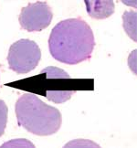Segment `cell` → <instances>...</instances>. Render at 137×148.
I'll list each match as a JSON object with an SVG mask.
<instances>
[{
    "instance_id": "6da1fadb",
    "label": "cell",
    "mask_w": 137,
    "mask_h": 148,
    "mask_svg": "<svg viewBox=\"0 0 137 148\" xmlns=\"http://www.w3.org/2000/svg\"><path fill=\"white\" fill-rule=\"evenodd\" d=\"M95 39L92 29L81 18L60 21L51 30L49 49L60 62L75 65L88 60L92 55Z\"/></svg>"
},
{
    "instance_id": "7a4b0ae2",
    "label": "cell",
    "mask_w": 137,
    "mask_h": 148,
    "mask_svg": "<svg viewBox=\"0 0 137 148\" xmlns=\"http://www.w3.org/2000/svg\"><path fill=\"white\" fill-rule=\"evenodd\" d=\"M15 112L18 124L27 132L38 136L56 134L62 123L60 111L32 93L20 96L16 102Z\"/></svg>"
},
{
    "instance_id": "3957f363",
    "label": "cell",
    "mask_w": 137,
    "mask_h": 148,
    "mask_svg": "<svg viewBox=\"0 0 137 148\" xmlns=\"http://www.w3.org/2000/svg\"><path fill=\"white\" fill-rule=\"evenodd\" d=\"M41 59V51L38 44L30 39L22 38L10 46L8 55L9 69L18 74L33 71Z\"/></svg>"
},
{
    "instance_id": "277c9868",
    "label": "cell",
    "mask_w": 137,
    "mask_h": 148,
    "mask_svg": "<svg viewBox=\"0 0 137 148\" xmlns=\"http://www.w3.org/2000/svg\"><path fill=\"white\" fill-rule=\"evenodd\" d=\"M52 18V9L47 2L37 1L22 8L18 20L23 29L28 32H35L48 27Z\"/></svg>"
},
{
    "instance_id": "5b68a950",
    "label": "cell",
    "mask_w": 137,
    "mask_h": 148,
    "mask_svg": "<svg viewBox=\"0 0 137 148\" xmlns=\"http://www.w3.org/2000/svg\"><path fill=\"white\" fill-rule=\"evenodd\" d=\"M88 14L95 19H104L114 13V3L112 0H86L84 1Z\"/></svg>"
},
{
    "instance_id": "8992f818",
    "label": "cell",
    "mask_w": 137,
    "mask_h": 148,
    "mask_svg": "<svg viewBox=\"0 0 137 148\" xmlns=\"http://www.w3.org/2000/svg\"><path fill=\"white\" fill-rule=\"evenodd\" d=\"M136 16L135 11H126L123 16V27L126 31L127 35L133 39L134 41L137 40L136 37Z\"/></svg>"
},
{
    "instance_id": "52a82bcc",
    "label": "cell",
    "mask_w": 137,
    "mask_h": 148,
    "mask_svg": "<svg viewBox=\"0 0 137 148\" xmlns=\"http://www.w3.org/2000/svg\"><path fill=\"white\" fill-rule=\"evenodd\" d=\"M75 92L74 90H48L47 92V98L56 103H62L71 98L72 94Z\"/></svg>"
},
{
    "instance_id": "ba28073f",
    "label": "cell",
    "mask_w": 137,
    "mask_h": 148,
    "mask_svg": "<svg viewBox=\"0 0 137 148\" xmlns=\"http://www.w3.org/2000/svg\"><path fill=\"white\" fill-rule=\"evenodd\" d=\"M62 148H101L95 142L88 139H74L71 140Z\"/></svg>"
},
{
    "instance_id": "9c48e42d",
    "label": "cell",
    "mask_w": 137,
    "mask_h": 148,
    "mask_svg": "<svg viewBox=\"0 0 137 148\" xmlns=\"http://www.w3.org/2000/svg\"><path fill=\"white\" fill-rule=\"evenodd\" d=\"M0 148H36L32 142L25 138L12 139L4 143Z\"/></svg>"
},
{
    "instance_id": "30bf717a",
    "label": "cell",
    "mask_w": 137,
    "mask_h": 148,
    "mask_svg": "<svg viewBox=\"0 0 137 148\" xmlns=\"http://www.w3.org/2000/svg\"><path fill=\"white\" fill-rule=\"evenodd\" d=\"M40 73H45L47 79H70V75L58 67L49 66L43 69Z\"/></svg>"
},
{
    "instance_id": "8fae6325",
    "label": "cell",
    "mask_w": 137,
    "mask_h": 148,
    "mask_svg": "<svg viewBox=\"0 0 137 148\" xmlns=\"http://www.w3.org/2000/svg\"><path fill=\"white\" fill-rule=\"evenodd\" d=\"M8 108L3 100H0V137L4 134L8 123Z\"/></svg>"
}]
</instances>
